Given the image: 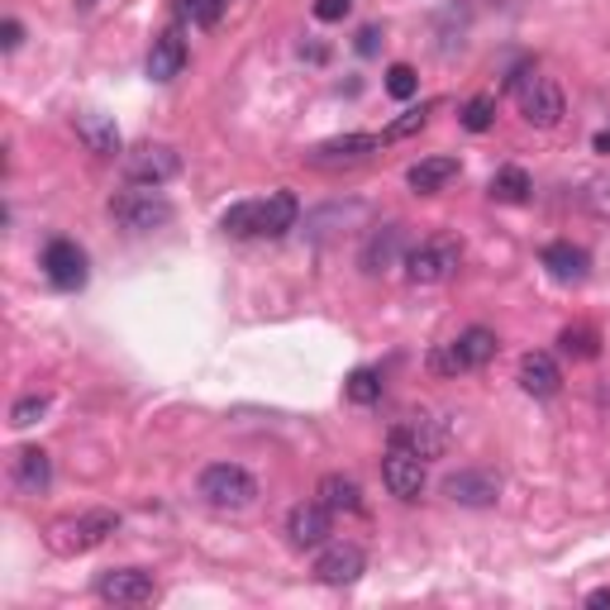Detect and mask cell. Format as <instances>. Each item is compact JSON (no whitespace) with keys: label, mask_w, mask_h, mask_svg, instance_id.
Here are the masks:
<instances>
[{"label":"cell","mask_w":610,"mask_h":610,"mask_svg":"<svg viewBox=\"0 0 610 610\" xmlns=\"http://www.w3.org/2000/svg\"><path fill=\"white\" fill-rule=\"evenodd\" d=\"M196 497L211 505V511H229V515L249 511V505L258 501V477L239 463H211L196 482Z\"/></svg>","instance_id":"obj_1"},{"label":"cell","mask_w":610,"mask_h":610,"mask_svg":"<svg viewBox=\"0 0 610 610\" xmlns=\"http://www.w3.org/2000/svg\"><path fill=\"white\" fill-rule=\"evenodd\" d=\"M497 334L487 330V324H473V330H463L458 339H448V344H439L434 354H430V368L439 372V378H458V372H477V368H487L491 358H497Z\"/></svg>","instance_id":"obj_2"},{"label":"cell","mask_w":610,"mask_h":610,"mask_svg":"<svg viewBox=\"0 0 610 610\" xmlns=\"http://www.w3.org/2000/svg\"><path fill=\"white\" fill-rule=\"evenodd\" d=\"M115 529H120V515L115 511H86V515H72V521H58L48 529V549L62 558H76V553L100 549Z\"/></svg>","instance_id":"obj_3"},{"label":"cell","mask_w":610,"mask_h":610,"mask_svg":"<svg viewBox=\"0 0 610 610\" xmlns=\"http://www.w3.org/2000/svg\"><path fill=\"white\" fill-rule=\"evenodd\" d=\"M110 219L129 234H153L163 225H172V201L158 196V187H144V191H120V196H110Z\"/></svg>","instance_id":"obj_4"},{"label":"cell","mask_w":610,"mask_h":610,"mask_svg":"<svg viewBox=\"0 0 610 610\" xmlns=\"http://www.w3.org/2000/svg\"><path fill=\"white\" fill-rule=\"evenodd\" d=\"M511 91L521 96V115L529 124L535 129H558V120H563V91H558V82L539 76L535 68H515Z\"/></svg>","instance_id":"obj_5"},{"label":"cell","mask_w":610,"mask_h":610,"mask_svg":"<svg viewBox=\"0 0 610 610\" xmlns=\"http://www.w3.org/2000/svg\"><path fill=\"white\" fill-rule=\"evenodd\" d=\"M458 263H463L458 239L439 234V239H424L406 253V277H410V287H439V282H448L458 272Z\"/></svg>","instance_id":"obj_6"},{"label":"cell","mask_w":610,"mask_h":610,"mask_svg":"<svg viewBox=\"0 0 610 610\" xmlns=\"http://www.w3.org/2000/svg\"><path fill=\"white\" fill-rule=\"evenodd\" d=\"M96 596L106 606H148L158 601V582L144 567H106L96 577Z\"/></svg>","instance_id":"obj_7"},{"label":"cell","mask_w":610,"mask_h":610,"mask_svg":"<svg viewBox=\"0 0 610 610\" xmlns=\"http://www.w3.org/2000/svg\"><path fill=\"white\" fill-rule=\"evenodd\" d=\"M120 167L134 187H167V181L181 172V158H177V148H167V144H139L124 153Z\"/></svg>","instance_id":"obj_8"},{"label":"cell","mask_w":610,"mask_h":610,"mask_svg":"<svg viewBox=\"0 0 610 610\" xmlns=\"http://www.w3.org/2000/svg\"><path fill=\"white\" fill-rule=\"evenodd\" d=\"M424 482H430V473H424V458H420V453L386 444V458H382V487L392 491L396 501H420Z\"/></svg>","instance_id":"obj_9"},{"label":"cell","mask_w":610,"mask_h":610,"mask_svg":"<svg viewBox=\"0 0 610 610\" xmlns=\"http://www.w3.org/2000/svg\"><path fill=\"white\" fill-rule=\"evenodd\" d=\"M386 444L410 448V453H420L424 463H434V458H444V448H448V430L434 415H406V420L392 424V439H386Z\"/></svg>","instance_id":"obj_10"},{"label":"cell","mask_w":610,"mask_h":610,"mask_svg":"<svg viewBox=\"0 0 610 610\" xmlns=\"http://www.w3.org/2000/svg\"><path fill=\"white\" fill-rule=\"evenodd\" d=\"M444 497L453 505H467V511H482V505H497L501 477L491 467H458V473L444 477Z\"/></svg>","instance_id":"obj_11"},{"label":"cell","mask_w":610,"mask_h":610,"mask_svg":"<svg viewBox=\"0 0 610 610\" xmlns=\"http://www.w3.org/2000/svg\"><path fill=\"white\" fill-rule=\"evenodd\" d=\"M38 267H44V277L53 282L58 291H76L86 287V249L76 239H53L38 258Z\"/></svg>","instance_id":"obj_12"},{"label":"cell","mask_w":610,"mask_h":610,"mask_svg":"<svg viewBox=\"0 0 610 610\" xmlns=\"http://www.w3.org/2000/svg\"><path fill=\"white\" fill-rule=\"evenodd\" d=\"M382 144L386 139H378V134H339V139H324V144L310 148L306 163L310 167H358L372 153H382Z\"/></svg>","instance_id":"obj_13"},{"label":"cell","mask_w":610,"mask_h":610,"mask_svg":"<svg viewBox=\"0 0 610 610\" xmlns=\"http://www.w3.org/2000/svg\"><path fill=\"white\" fill-rule=\"evenodd\" d=\"M362 567H368V553H362L358 543H330V549L315 558V577L324 587H348V582L362 577Z\"/></svg>","instance_id":"obj_14"},{"label":"cell","mask_w":610,"mask_h":610,"mask_svg":"<svg viewBox=\"0 0 610 610\" xmlns=\"http://www.w3.org/2000/svg\"><path fill=\"white\" fill-rule=\"evenodd\" d=\"M10 482H15V491H24V497H44V491L53 487V458L38 444H24L15 453V463H10Z\"/></svg>","instance_id":"obj_15"},{"label":"cell","mask_w":610,"mask_h":610,"mask_svg":"<svg viewBox=\"0 0 610 610\" xmlns=\"http://www.w3.org/2000/svg\"><path fill=\"white\" fill-rule=\"evenodd\" d=\"M330 505L324 501H301V505H291V515H287V539L296 543V549H320L324 539H330Z\"/></svg>","instance_id":"obj_16"},{"label":"cell","mask_w":610,"mask_h":610,"mask_svg":"<svg viewBox=\"0 0 610 610\" xmlns=\"http://www.w3.org/2000/svg\"><path fill=\"white\" fill-rule=\"evenodd\" d=\"M400 243H406V225H382V229H372L368 239H362L358 267L368 272V277H378V272L396 267V258H400Z\"/></svg>","instance_id":"obj_17"},{"label":"cell","mask_w":610,"mask_h":610,"mask_svg":"<svg viewBox=\"0 0 610 610\" xmlns=\"http://www.w3.org/2000/svg\"><path fill=\"white\" fill-rule=\"evenodd\" d=\"M539 263L549 267V277H553V282H567V287H573V282H587V272H591L587 249H577V243H567V239L543 243Z\"/></svg>","instance_id":"obj_18"},{"label":"cell","mask_w":610,"mask_h":610,"mask_svg":"<svg viewBox=\"0 0 610 610\" xmlns=\"http://www.w3.org/2000/svg\"><path fill=\"white\" fill-rule=\"evenodd\" d=\"M181 68H187V38H181V29H163L148 48V76L172 82V76H181Z\"/></svg>","instance_id":"obj_19"},{"label":"cell","mask_w":610,"mask_h":610,"mask_svg":"<svg viewBox=\"0 0 610 610\" xmlns=\"http://www.w3.org/2000/svg\"><path fill=\"white\" fill-rule=\"evenodd\" d=\"M521 386H525V396L549 400L563 392V372H558V362L549 354H525L521 358Z\"/></svg>","instance_id":"obj_20"},{"label":"cell","mask_w":610,"mask_h":610,"mask_svg":"<svg viewBox=\"0 0 610 610\" xmlns=\"http://www.w3.org/2000/svg\"><path fill=\"white\" fill-rule=\"evenodd\" d=\"M296 219H301V201L291 191H272L258 215V239H282L287 229H296Z\"/></svg>","instance_id":"obj_21"},{"label":"cell","mask_w":610,"mask_h":610,"mask_svg":"<svg viewBox=\"0 0 610 610\" xmlns=\"http://www.w3.org/2000/svg\"><path fill=\"white\" fill-rule=\"evenodd\" d=\"M315 501H324L334 515H358L362 511V487L344 473H324L320 487H315Z\"/></svg>","instance_id":"obj_22"},{"label":"cell","mask_w":610,"mask_h":610,"mask_svg":"<svg viewBox=\"0 0 610 610\" xmlns=\"http://www.w3.org/2000/svg\"><path fill=\"white\" fill-rule=\"evenodd\" d=\"M76 139H82L86 153H96V158H115V153H120V129H115L110 115H82V120H76Z\"/></svg>","instance_id":"obj_23"},{"label":"cell","mask_w":610,"mask_h":610,"mask_svg":"<svg viewBox=\"0 0 610 610\" xmlns=\"http://www.w3.org/2000/svg\"><path fill=\"white\" fill-rule=\"evenodd\" d=\"M458 177V158H420V163H410V191H420V196H434V191H444L448 181Z\"/></svg>","instance_id":"obj_24"},{"label":"cell","mask_w":610,"mask_h":610,"mask_svg":"<svg viewBox=\"0 0 610 610\" xmlns=\"http://www.w3.org/2000/svg\"><path fill=\"white\" fill-rule=\"evenodd\" d=\"M491 201L497 205H525L529 201V191H535V181H529L525 167H501L497 177H491Z\"/></svg>","instance_id":"obj_25"},{"label":"cell","mask_w":610,"mask_h":610,"mask_svg":"<svg viewBox=\"0 0 610 610\" xmlns=\"http://www.w3.org/2000/svg\"><path fill=\"white\" fill-rule=\"evenodd\" d=\"M258 215H263V201H239L219 215V229L229 239H258Z\"/></svg>","instance_id":"obj_26"},{"label":"cell","mask_w":610,"mask_h":610,"mask_svg":"<svg viewBox=\"0 0 610 610\" xmlns=\"http://www.w3.org/2000/svg\"><path fill=\"white\" fill-rule=\"evenodd\" d=\"M558 348L577 362H591L596 354H601V334H596L591 324H567V330L558 334Z\"/></svg>","instance_id":"obj_27"},{"label":"cell","mask_w":610,"mask_h":610,"mask_svg":"<svg viewBox=\"0 0 610 610\" xmlns=\"http://www.w3.org/2000/svg\"><path fill=\"white\" fill-rule=\"evenodd\" d=\"M382 386H386V382H382L378 368H358L354 378L344 382V396L354 400V406H372V400H382Z\"/></svg>","instance_id":"obj_28"},{"label":"cell","mask_w":610,"mask_h":610,"mask_svg":"<svg viewBox=\"0 0 610 610\" xmlns=\"http://www.w3.org/2000/svg\"><path fill=\"white\" fill-rule=\"evenodd\" d=\"M458 120L467 134H487L491 124H497V96H473L467 106L458 110Z\"/></svg>","instance_id":"obj_29"},{"label":"cell","mask_w":610,"mask_h":610,"mask_svg":"<svg viewBox=\"0 0 610 610\" xmlns=\"http://www.w3.org/2000/svg\"><path fill=\"white\" fill-rule=\"evenodd\" d=\"M177 15L201 24V29H211V24H219V15H225V0H172Z\"/></svg>","instance_id":"obj_30"},{"label":"cell","mask_w":610,"mask_h":610,"mask_svg":"<svg viewBox=\"0 0 610 610\" xmlns=\"http://www.w3.org/2000/svg\"><path fill=\"white\" fill-rule=\"evenodd\" d=\"M48 406H53V400H48L44 392H34V396H20L15 406H10V424H15V430H29V424H38L48 415Z\"/></svg>","instance_id":"obj_31"},{"label":"cell","mask_w":610,"mask_h":610,"mask_svg":"<svg viewBox=\"0 0 610 610\" xmlns=\"http://www.w3.org/2000/svg\"><path fill=\"white\" fill-rule=\"evenodd\" d=\"M415 91H420V76H415L410 62H396V68H386V96L396 100H410Z\"/></svg>","instance_id":"obj_32"},{"label":"cell","mask_w":610,"mask_h":610,"mask_svg":"<svg viewBox=\"0 0 610 610\" xmlns=\"http://www.w3.org/2000/svg\"><path fill=\"white\" fill-rule=\"evenodd\" d=\"M430 110L434 106H420V110H406L400 115V120H392V129H386L382 139H406V134H420L424 124H430Z\"/></svg>","instance_id":"obj_33"},{"label":"cell","mask_w":610,"mask_h":610,"mask_svg":"<svg viewBox=\"0 0 610 610\" xmlns=\"http://www.w3.org/2000/svg\"><path fill=\"white\" fill-rule=\"evenodd\" d=\"M348 10H354V0H315V20H324V24L348 20Z\"/></svg>","instance_id":"obj_34"},{"label":"cell","mask_w":610,"mask_h":610,"mask_svg":"<svg viewBox=\"0 0 610 610\" xmlns=\"http://www.w3.org/2000/svg\"><path fill=\"white\" fill-rule=\"evenodd\" d=\"M20 44H24V24L20 20H5V24H0V48H5V53H15Z\"/></svg>","instance_id":"obj_35"},{"label":"cell","mask_w":610,"mask_h":610,"mask_svg":"<svg viewBox=\"0 0 610 610\" xmlns=\"http://www.w3.org/2000/svg\"><path fill=\"white\" fill-rule=\"evenodd\" d=\"M591 211L610 215V181H591Z\"/></svg>","instance_id":"obj_36"},{"label":"cell","mask_w":610,"mask_h":610,"mask_svg":"<svg viewBox=\"0 0 610 610\" xmlns=\"http://www.w3.org/2000/svg\"><path fill=\"white\" fill-rule=\"evenodd\" d=\"M378 38H382V29H378V24H368V29L358 34V53L372 58V53H378Z\"/></svg>","instance_id":"obj_37"},{"label":"cell","mask_w":610,"mask_h":610,"mask_svg":"<svg viewBox=\"0 0 610 610\" xmlns=\"http://www.w3.org/2000/svg\"><path fill=\"white\" fill-rule=\"evenodd\" d=\"M587 606H591V610H610V587H596V591L587 596Z\"/></svg>","instance_id":"obj_38"},{"label":"cell","mask_w":610,"mask_h":610,"mask_svg":"<svg viewBox=\"0 0 610 610\" xmlns=\"http://www.w3.org/2000/svg\"><path fill=\"white\" fill-rule=\"evenodd\" d=\"M591 148H596V153H601V158H610V124H606V129H601V134H596V139H591Z\"/></svg>","instance_id":"obj_39"},{"label":"cell","mask_w":610,"mask_h":610,"mask_svg":"<svg viewBox=\"0 0 610 610\" xmlns=\"http://www.w3.org/2000/svg\"><path fill=\"white\" fill-rule=\"evenodd\" d=\"M76 5H91V0H76Z\"/></svg>","instance_id":"obj_40"}]
</instances>
